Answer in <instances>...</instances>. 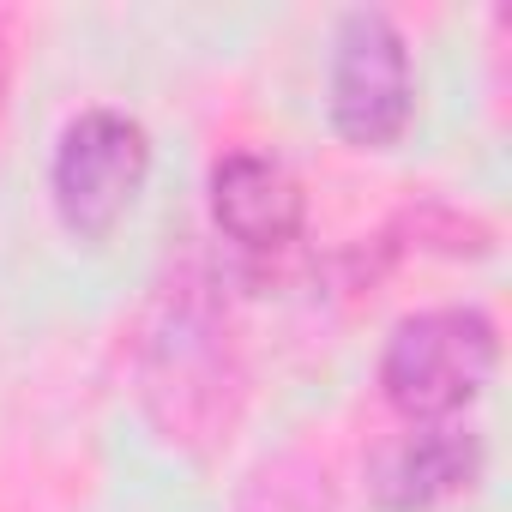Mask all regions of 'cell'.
Instances as JSON below:
<instances>
[{
  "mask_svg": "<svg viewBox=\"0 0 512 512\" xmlns=\"http://www.w3.org/2000/svg\"><path fill=\"white\" fill-rule=\"evenodd\" d=\"M482 470V440L458 422H416L398 446L380 452V482L374 494L392 506V512H416V506H434L458 488H470Z\"/></svg>",
  "mask_w": 512,
  "mask_h": 512,
  "instance_id": "6",
  "label": "cell"
},
{
  "mask_svg": "<svg viewBox=\"0 0 512 512\" xmlns=\"http://www.w3.org/2000/svg\"><path fill=\"white\" fill-rule=\"evenodd\" d=\"M235 512H338V500H332V488H326V476L314 464L272 458V464L253 470V482H247Z\"/></svg>",
  "mask_w": 512,
  "mask_h": 512,
  "instance_id": "7",
  "label": "cell"
},
{
  "mask_svg": "<svg viewBox=\"0 0 512 512\" xmlns=\"http://www.w3.org/2000/svg\"><path fill=\"white\" fill-rule=\"evenodd\" d=\"M151 169V139L133 115L121 109H85L79 121H67L55 163H49V193L61 223L79 241H103L139 199Z\"/></svg>",
  "mask_w": 512,
  "mask_h": 512,
  "instance_id": "3",
  "label": "cell"
},
{
  "mask_svg": "<svg viewBox=\"0 0 512 512\" xmlns=\"http://www.w3.org/2000/svg\"><path fill=\"white\" fill-rule=\"evenodd\" d=\"M241 392H247V374H241L223 302L211 296L205 278L181 272L157 296V314L139 344V404L169 446L211 452L229 440L241 416Z\"/></svg>",
  "mask_w": 512,
  "mask_h": 512,
  "instance_id": "1",
  "label": "cell"
},
{
  "mask_svg": "<svg viewBox=\"0 0 512 512\" xmlns=\"http://www.w3.org/2000/svg\"><path fill=\"white\" fill-rule=\"evenodd\" d=\"M332 127L356 151H386L416 109V73L398 25L386 13H344L332 37V79H326Z\"/></svg>",
  "mask_w": 512,
  "mask_h": 512,
  "instance_id": "4",
  "label": "cell"
},
{
  "mask_svg": "<svg viewBox=\"0 0 512 512\" xmlns=\"http://www.w3.org/2000/svg\"><path fill=\"white\" fill-rule=\"evenodd\" d=\"M7 79H13V49H7V25H0V115H7Z\"/></svg>",
  "mask_w": 512,
  "mask_h": 512,
  "instance_id": "8",
  "label": "cell"
},
{
  "mask_svg": "<svg viewBox=\"0 0 512 512\" xmlns=\"http://www.w3.org/2000/svg\"><path fill=\"white\" fill-rule=\"evenodd\" d=\"M211 223L241 253H284L302 235V187L266 151H229L211 169Z\"/></svg>",
  "mask_w": 512,
  "mask_h": 512,
  "instance_id": "5",
  "label": "cell"
},
{
  "mask_svg": "<svg viewBox=\"0 0 512 512\" xmlns=\"http://www.w3.org/2000/svg\"><path fill=\"white\" fill-rule=\"evenodd\" d=\"M500 338L476 308H428L410 314L380 350V392L410 422H452L494 380Z\"/></svg>",
  "mask_w": 512,
  "mask_h": 512,
  "instance_id": "2",
  "label": "cell"
}]
</instances>
